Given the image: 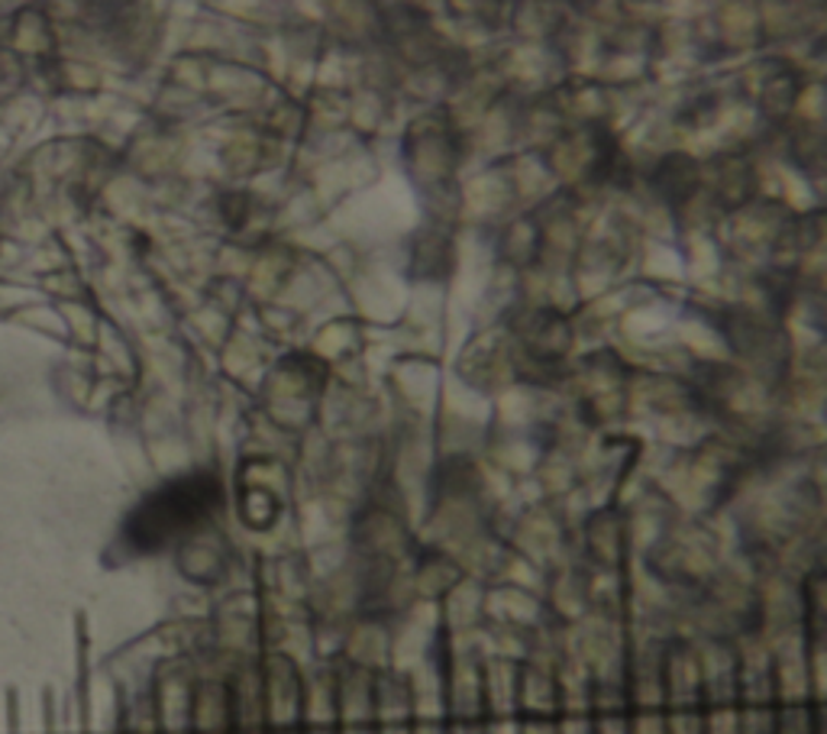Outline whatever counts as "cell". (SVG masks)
Instances as JSON below:
<instances>
[{"instance_id": "obj_1", "label": "cell", "mask_w": 827, "mask_h": 734, "mask_svg": "<svg viewBox=\"0 0 827 734\" xmlns=\"http://www.w3.org/2000/svg\"><path fill=\"white\" fill-rule=\"evenodd\" d=\"M210 479H197V482H179L159 495H153L149 505H143L133 521L126 525L130 538L139 541L143 551H153V548H162L169 538H175L179 531L191 528L210 505L207 492H210Z\"/></svg>"}]
</instances>
